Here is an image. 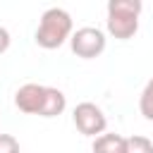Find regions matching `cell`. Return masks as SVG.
I'll return each instance as SVG.
<instances>
[{
	"mask_svg": "<svg viewBox=\"0 0 153 153\" xmlns=\"http://www.w3.org/2000/svg\"><path fill=\"white\" fill-rule=\"evenodd\" d=\"M72 53L81 60H93L105 50V33L98 26H81L69 36Z\"/></svg>",
	"mask_w": 153,
	"mask_h": 153,
	"instance_id": "3957f363",
	"label": "cell"
},
{
	"mask_svg": "<svg viewBox=\"0 0 153 153\" xmlns=\"http://www.w3.org/2000/svg\"><path fill=\"white\" fill-rule=\"evenodd\" d=\"M72 36V17L62 7H50L41 14L38 29H36V43L45 50L60 48L67 38Z\"/></svg>",
	"mask_w": 153,
	"mask_h": 153,
	"instance_id": "6da1fadb",
	"label": "cell"
},
{
	"mask_svg": "<svg viewBox=\"0 0 153 153\" xmlns=\"http://www.w3.org/2000/svg\"><path fill=\"white\" fill-rule=\"evenodd\" d=\"M124 153H153V141L146 136H127V151Z\"/></svg>",
	"mask_w": 153,
	"mask_h": 153,
	"instance_id": "9c48e42d",
	"label": "cell"
},
{
	"mask_svg": "<svg viewBox=\"0 0 153 153\" xmlns=\"http://www.w3.org/2000/svg\"><path fill=\"white\" fill-rule=\"evenodd\" d=\"M143 5L139 0H110L108 2V33L127 41L139 31V14Z\"/></svg>",
	"mask_w": 153,
	"mask_h": 153,
	"instance_id": "7a4b0ae2",
	"label": "cell"
},
{
	"mask_svg": "<svg viewBox=\"0 0 153 153\" xmlns=\"http://www.w3.org/2000/svg\"><path fill=\"white\" fill-rule=\"evenodd\" d=\"M10 43H12V38H10V31L5 29V26H0V55L10 48Z\"/></svg>",
	"mask_w": 153,
	"mask_h": 153,
	"instance_id": "8fae6325",
	"label": "cell"
},
{
	"mask_svg": "<svg viewBox=\"0 0 153 153\" xmlns=\"http://www.w3.org/2000/svg\"><path fill=\"white\" fill-rule=\"evenodd\" d=\"M0 153H19V141L12 134H0Z\"/></svg>",
	"mask_w": 153,
	"mask_h": 153,
	"instance_id": "30bf717a",
	"label": "cell"
},
{
	"mask_svg": "<svg viewBox=\"0 0 153 153\" xmlns=\"http://www.w3.org/2000/svg\"><path fill=\"white\" fill-rule=\"evenodd\" d=\"M127 136L120 134H100L93 139V153H124Z\"/></svg>",
	"mask_w": 153,
	"mask_h": 153,
	"instance_id": "52a82bcc",
	"label": "cell"
},
{
	"mask_svg": "<svg viewBox=\"0 0 153 153\" xmlns=\"http://www.w3.org/2000/svg\"><path fill=\"white\" fill-rule=\"evenodd\" d=\"M72 120H74V127L84 134V136H100L103 131H105V127H108V120H105V112L96 105V103H91V100H84V103H79L76 108H74V112H72Z\"/></svg>",
	"mask_w": 153,
	"mask_h": 153,
	"instance_id": "277c9868",
	"label": "cell"
},
{
	"mask_svg": "<svg viewBox=\"0 0 153 153\" xmlns=\"http://www.w3.org/2000/svg\"><path fill=\"white\" fill-rule=\"evenodd\" d=\"M65 108H67V96L55 86H45V103L38 117H57L65 112Z\"/></svg>",
	"mask_w": 153,
	"mask_h": 153,
	"instance_id": "8992f818",
	"label": "cell"
},
{
	"mask_svg": "<svg viewBox=\"0 0 153 153\" xmlns=\"http://www.w3.org/2000/svg\"><path fill=\"white\" fill-rule=\"evenodd\" d=\"M139 112H141L148 122H153V79L143 86V91H141V96H139Z\"/></svg>",
	"mask_w": 153,
	"mask_h": 153,
	"instance_id": "ba28073f",
	"label": "cell"
},
{
	"mask_svg": "<svg viewBox=\"0 0 153 153\" xmlns=\"http://www.w3.org/2000/svg\"><path fill=\"white\" fill-rule=\"evenodd\" d=\"M45 103V86L41 84H24L14 93V105L26 115H41Z\"/></svg>",
	"mask_w": 153,
	"mask_h": 153,
	"instance_id": "5b68a950",
	"label": "cell"
}]
</instances>
